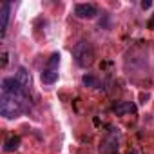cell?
Returning <instances> with one entry per match:
<instances>
[{
	"mask_svg": "<svg viewBox=\"0 0 154 154\" xmlns=\"http://www.w3.org/2000/svg\"><path fill=\"white\" fill-rule=\"evenodd\" d=\"M27 111V96H0V114L6 120H15Z\"/></svg>",
	"mask_w": 154,
	"mask_h": 154,
	"instance_id": "1",
	"label": "cell"
},
{
	"mask_svg": "<svg viewBox=\"0 0 154 154\" xmlns=\"http://www.w3.org/2000/svg\"><path fill=\"white\" fill-rule=\"evenodd\" d=\"M152 6V2H149V0H147V2H141V9H149Z\"/></svg>",
	"mask_w": 154,
	"mask_h": 154,
	"instance_id": "12",
	"label": "cell"
},
{
	"mask_svg": "<svg viewBox=\"0 0 154 154\" xmlns=\"http://www.w3.org/2000/svg\"><path fill=\"white\" fill-rule=\"evenodd\" d=\"M118 149H120V132H118V129H112L109 132V136L102 141L100 152L102 154H114V152H118Z\"/></svg>",
	"mask_w": 154,
	"mask_h": 154,
	"instance_id": "4",
	"label": "cell"
},
{
	"mask_svg": "<svg viewBox=\"0 0 154 154\" xmlns=\"http://www.w3.org/2000/svg\"><path fill=\"white\" fill-rule=\"evenodd\" d=\"M11 9H13V4L11 2H4L2 8H0V31H2V35H6V31H8Z\"/></svg>",
	"mask_w": 154,
	"mask_h": 154,
	"instance_id": "7",
	"label": "cell"
},
{
	"mask_svg": "<svg viewBox=\"0 0 154 154\" xmlns=\"http://www.w3.org/2000/svg\"><path fill=\"white\" fill-rule=\"evenodd\" d=\"M72 58H74V62H76L78 67H84V69L91 67L93 62H94V47H93V44L89 40H85V38L78 40L72 47Z\"/></svg>",
	"mask_w": 154,
	"mask_h": 154,
	"instance_id": "2",
	"label": "cell"
},
{
	"mask_svg": "<svg viewBox=\"0 0 154 154\" xmlns=\"http://www.w3.org/2000/svg\"><path fill=\"white\" fill-rule=\"evenodd\" d=\"M82 84L85 87H98V78H96V76H93V74H84Z\"/></svg>",
	"mask_w": 154,
	"mask_h": 154,
	"instance_id": "11",
	"label": "cell"
},
{
	"mask_svg": "<svg viewBox=\"0 0 154 154\" xmlns=\"http://www.w3.org/2000/svg\"><path fill=\"white\" fill-rule=\"evenodd\" d=\"M74 15L78 17V18H84V20H91V18H94L96 15H98V8L94 6V4H76L74 6Z\"/></svg>",
	"mask_w": 154,
	"mask_h": 154,
	"instance_id": "6",
	"label": "cell"
},
{
	"mask_svg": "<svg viewBox=\"0 0 154 154\" xmlns=\"http://www.w3.org/2000/svg\"><path fill=\"white\" fill-rule=\"evenodd\" d=\"M134 111H136V107H134L132 102H118V103L112 107V112H114L116 116H125V114L134 112Z\"/></svg>",
	"mask_w": 154,
	"mask_h": 154,
	"instance_id": "9",
	"label": "cell"
},
{
	"mask_svg": "<svg viewBox=\"0 0 154 154\" xmlns=\"http://www.w3.org/2000/svg\"><path fill=\"white\" fill-rule=\"evenodd\" d=\"M2 94H9V96H27V91L18 84L17 78H4L2 80Z\"/></svg>",
	"mask_w": 154,
	"mask_h": 154,
	"instance_id": "5",
	"label": "cell"
},
{
	"mask_svg": "<svg viewBox=\"0 0 154 154\" xmlns=\"http://www.w3.org/2000/svg\"><path fill=\"white\" fill-rule=\"evenodd\" d=\"M15 78L18 80V84H20L27 93L31 91V74H29V71H27L26 67H18V69H17Z\"/></svg>",
	"mask_w": 154,
	"mask_h": 154,
	"instance_id": "8",
	"label": "cell"
},
{
	"mask_svg": "<svg viewBox=\"0 0 154 154\" xmlns=\"http://www.w3.org/2000/svg\"><path fill=\"white\" fill-rule=\"evenodd\" d=\"M20 147V138L18 136H9L6 141H4V150L6 152H13Z\"/></svg>",
	"mask_w": 154,
	"mask_h": 154,
	"instance_id": "10",
	"label": "cell"
},
{
	"mask_svg": "<svg viewBox=\"0 0 154 154\" xmlns=\"http://www.w3.org/2000/svg\"><path fill=\"white\" fill-rule=\"evenodd\" d=\"M58 63H60V54L58 53H53L42 71V82L45 85H53L56 80H58Z\"/></svg>",
	"mask_w": 154,
	"mask_h": 154,
	"instance_id": "3",
	"label": "cell"
}]
</instances>
